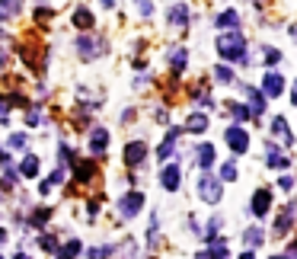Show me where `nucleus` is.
I'll list each match as a JSON object with an SVG mask.
<instances>
[{
    "mask_svg": "<svg viewBox=\"0 0 297 259\" xmlns=\"http://www.w3.org/2000/svg\"><path fill=\"white\" fill-rule=\"evenodd\" d=\"M218 51H221V58H227V61H243L246 58V42L240 39V35H221L218 39Z\"/></svg>",
    "mask_w": 297,
    "mask_h": 259,
    "instance_id": "1",
    "label": "nucleus"
},
{
    "mask_svg": "<svg viewBox=\"0 0 297 259\" xmlns=\"http://www.w3.org/2000/svg\"><path fill=\"white\" fill-rule=\"evenodd\" d=\"M262 90H265V96H281V90H284V80H281V74L268 70V74L262 77Z\"/></svg>",
    "mask_w": 297,
    "mask_h": 259,
    "instance_id": "2",
    "label": "nucleus"
},
{
    "mask_svg": "<svg viewBox=\"0 0 297 259\" xmlns=\"http://www.w3.org/2000/svg\"><path fill=\"white\" fill-rule=\"evenodd\" d=\"M141 208H144V195H141V192H131V195H125V198H122V215H125V218L138 215Z\"/></svg>",
    "mask_w": 297,
    "mask_h": 259,
    "instance_id": "3",
    "label": "nucleus"
},
{
    "mask_svg": "<svg viewBox=\"0 0 297 259\" xmlns=\"http://www.w3.org/2000/svg\"><path fill=\"white\" fill-rule=\"evenodd\" d=\"M201 198H205V202H221V183L205 176V179H201Z\"/></svg>",
    "mask_w": 297,
    "mask_h": 259,
    "instance_id": "4",
    "label": "nucleus"
},
{
    "mask_svg": "<svg viewBox=\"0 0 297 259\" xmlns=\"http://www.w3.org/2000/svg\"><path fill=\"white\" fill-rule=\"evenodd\" d=\"M227 141H230V147H233V154H243L246 144H249V138L243 128H227Z\"/></svg>",
    "mask_w": 297,
    "mask_h": 259,
    "instance_id": "5",
    "label": "nucleus"
},
{
    "mask_svg": "<svg viewBox=\"0 0 297 259\" xmlns=\"http://www.w3.org/2000/svg\"><path fill=\"white\" fill-rule=\"evenodd\" d=\"M268 205H272V192H268V189H259L256 198H253V215H256V218H262L265 211H268Z\"/></svg>",
    "mask_w": 297,
    "mask_h": 259,
    "instance_id": "6",
    "label": "nucleus"
},
{
    "mask_svg": "<svg viewBox=\"0 0 297 259\" xmlns=\"http://www.w3.org/2000/svg\"><path fill=\"white\" fill-rule=\"evenodd\" d=\"M160 183H163L166 192H176V189H179V167H166L163 176H160Z\"/></svg>",
    "mask_w": 297,
    "mask_h": 259,
    "instance_id": "7",
    "label": "nucleus"
},
{
    "mask_svg": "<svg viewBox=\"0 0 297 259\" xmlns=\"http://www.w3.org/2000/svg\"><path fill=\"white\" fill-rule=\"evenodd\" d=\"M74 173H77L80 183H90L93 176H96V163H93V160H80L77 167H74Z\"/></svg>",
    "mask_w": 297,
    "mask_h": 259,
    "instance_id": "8",
    "label": "nucleus"
},
{
    "mask_svg": "<svg viewBox=\"0 0 297 259\" xmlns=\"http://www.w3.org/2000/svg\"><path fill=\"white\" fill-rule=\"evenodd\" d=\"M105 144H109V132H105V128H96V132H93V141H90L93 154H105Z\"/></svg>",
    "mask_w": 297,
    "mask_h": 259,
    "instance_id": "9",
    "label": "nucleus"
},
{
    "mask_svg": "<svg viewBox=\"0 0 297 259\" xmlns=\"http://www.w3.org/2000/svg\"><path fill=\"white\" fill-rule=\"evenodd\" d=\"M125 160H128V163H141V160H144V144H141V141L128 144V150H125Z\"/></svg>",
    "mask_w": 297,
    "mask_h": 259,
    "instance_id": "10",
    "label": "nucleus"
},
{
    "mask_svg": "<svg viewBox=\"0 0 297 259\" xmlns=\"http://www.w3.org/2000/svg\"><path fill=\"white\" fill-rule=\"evenodd\" d=\"M185 128H188V132H205V128H208V119H205V115H201V112H195V115H188V122H185Z\"/></svg>",
    "mask_w": 297,
    "mask_h": 259,
    "instance_id": "11",
    "label": "nucleus"
},
{
    "mask_svg": "<svg viewBox=\"0 0 297 259\" xmlns=\"http://www.w3.org/2000/svg\"><path fill=\"white\" fill-rule=\"evenodd\" d=\"M170 22H173V26H185V22H188V10L179 4V7H173L170 10Z\"/></svg>",
    "mask_w": 297,
    "mask_h": 259,
    "instance_id": "12",
    "label": "nucleus"
},
{
    "mask_svg": "<svg viewBox=\"0 0 297 259\" xmlns=\"http://www.w3.org/2000/svg\"><path fill=\"white\" fill-rule=\"evenodd\" d=\"M198 163H201V170H211V163H214V147H211V144H201Z\"/></svg>",
    "mask_w": 297,
    "mask_h": 259,
    "instance_id": "13",
    "label": "nucleus"
},
{
    "mask_svg": "<svg viewBox=\"0 0 297 259\" xmlns=\"http://www.w3.org/2000/svg\"><path fill=\"white\" fill-rule=\"evenodd\" d=\"M22 176H26V179H35V176H39V157L22 160Z\"/></svg>",
    "mask_w": 297,
    "mask_h": 259,
    "instance_id": "14",
    "label": "nucleus"
},
{
    "mask_svg": "<svg viewBox=\"0 0 297 259\" xmlns=\"http://www.w3.org/2000/svg\"><path fill=\"white\" fill-rule=\"evenodd\" d=\"M74 22H77L80 29H90V26H93V13H90V10H77V13H74Z\"/></svg>",
    "mask_w": 297,
    "mask_h": 259,
    "instance_id": "15",
    "label": "nucleus"
},
{
    "mask_svg": "<svg viewBox=\"0 0 297 259\" xmlns=\"http://www.w3.org/2000/svg\"><path fill=\"white\" fill-rule=\"evenodd\" d=\"M19 10V4L16 0H0V19H7V16H13Z\"/></svg>",
    "mask_w": 297,
    "mask_h": 259,
    "instance_id": "16",
    "label": "nucleus"
},
{
    "mask_svg": "<svg viewBox=\"0 0 297 259\" xmlns=\"http://www.w3.org/2000/svg\"><path fill=\"white\" fill-rule=\"evenodd\" d=\"M205 259H227V246H224V243H211V250L205 253Z\"/></svg>",
    "mask_w": 297,
    "mask_h": 259,
    "instance_id": "17",
    "label": "nucleus"
},
{
    "mask_svg": "<svg viewBox=\"0 0 297 259\" xmlns=\"http://www.w3.org/2000/svg\"><path fill=\"white\" fill-rule=\"evenodd\" d=\"M77 253H80V243H77V240H70L64 250H61V256H58V259H74Z\"/></svg>",
    "mask_w": 297,
    "mask_h": 259,
    "instance_id": "18",
    "label": "nucleus"
},
{
    "mask_svg": "<svg viewBox=\"0 0 297 259\" xmlns=\"http://www.w3.org/2000/svg\"><path fill=\"white\" fill-rule=\"evenodd\" d=\"M265 237H262V230H259V227H253V230H246V243L249 246H259V243H262Z\"/></svg>",
    "mask_w": 297,
    "mask_h": 259,
    "instance_id": "19",
    "label": "nucleus"
},
{
    "mask_svg": "<svg viewBox=\"0 0 297 259\" xmlns=\"http://www.w3.org/2000/svg\"><path fill=\"white\" fill-rule=\"evenodd\" d=\"M173 67H176V74H179V70H185V51H182V48L173 51Z\"/></svg>",
    "mask_w": 297,
    "mask_h": 259,
    "instance_id": "20",
    "label": "nucleus"
},
{
    "mask_svg": "<svg viewBox=\"0 0 297 259\" xmlns=\"http://www.w3.org/2000/svg\"><path fill=\"white\" fill-rule=\"evenodd\" d=\"M214 77L221 80V84H230V80H233V74H230V67H224V64H221V67H214Z\"/></svg>",
    "mask_w": 297,
    "mask_h": 259,
    "instance_id": "21",
    "label": "nucleus"
},
{
    "mask_svg": "<svg viewBox=\"0 0 297 259\" xmlns=\"http://www.w3.org/2000/svg\"><path fill=\"white\" fill-rule=\"evenodd\" d=\"M236 19H240V16H236L233 10H227V13H221V19H218V26H236Z\"/></svg>",
    "mask_w": 297,
    "mask_h": 259,
    "instance_id": "22",
    "label": "nucleus"
},
{
    "mask_svg": "<svg viewBox=\"0 0 297 259\" xmlns=\"http://www.w3.org/2000/svg\"><path fill=\"white\" fill-rule=\"evenodd\" d=\"M288 227H291V215H288V211H284V215L278 218V224H275V230H278V234H284V230H288Z\"/></svg>",
    "mask_w": 297,
    "mask_h": 259,
    "instance_id": "23",
    "label": "nucleus"
},
{
    "mask_svg": "<svg viewBox=\"0 0 297 259\" xmlns=\"http://www.w3.org/2000/svg\"><path fill=\"white\" fill-rule=\"evenodd\" d=\"M26 125L32 128V125H42V112L39 109H29V115H26Z\"/></svg>",
    "mask_w": 297,
    "mask_h": 259,
    "instance_id": "24",
    "label": "nucleus"
},
{
    "mask_svg": "<svg viewBox=\"0 0 297 259\" xmlns=\"http://www.w3.org/2000/svg\"><path fill=\"white\" fill-rule=\"evenodd\" d=\"M221 176H224V179H227V183H230V179H236V163H227Z\"/></svg>",
    "mask_w": 297,
    "mask_h": 259,
    "instance_id": "25",
    "label": "nucleus"
},
{
    "mask_svg": "<svg viewBox=\"0 0 297 259\" xmlns=\"http://www.w3.org/2000/svg\"><path fill=\"white\" fill-rule=\"evenodd\" d=\"M233 115H236V119H240V122H243V119H249V112H246V106H236V102H233Z\"/></svg>",
    "mask_w": 297,
    "mask_h": 259,
    "instance_id": "26",
    "label": "nucleus"
},
{
    "mask_svg": "<svg viewBox=\"0 0 297 259\" xmlns=\"http://www.w3.org/2000/svg\"><path fill=\"white\" fill-rule=\"evenodd\" d=\"M42 246H45V250H48V253H55V246H58V240H55V237H42Z\"/></svg>",
    "mask_w": 297,
    "mask_h": 259,
    "instance_id": "27",
    "label": "nucleus"
},
{
    "mask_svg": "<svg viewBox=\"0 0 297 259\" xmlns=\"http://www.w3.org/2000/svg\"><path fill=\"white\" fill-rule=\"evenodd\" d=\"M278 58H281V51H275V48H268V51H265V61H268V64H275Z\"/></svg>",
    "mask_w": 297,
    "mask_h": 259,
    "instance_id": "28",
    "label": "nucleus"
},
{
    "mask_svg": "<svg viewBox=\"0 0 297 259\" xmlns=\"http://www.w3.org/2000/svg\"><path fill=\"white\" fill-rule=\"evenodd\" d=\"M10 144H13V147H26V138H22V135H13V138H10Z\"/></svg>",
    "mask_w": 297,
    "mask_h": 259,
    "instance_id": "29",
    "label": "nucleus"
},
{
    "mask_svg": "<svg viewBox=\"0 0 297 259\" xmlns=\"http://www.w3.org/2000/svg\"><path fill=\"white\" fill-rule=\"evenodd\" d=\"M102 7H115V0H102Z\"/></svg>",
    "mask_w": 297,
    "mask_h": 259,
    "instance_id": "30",
    "label": "nucleus"
},
{
    "mask_svg": "<svg viewBox=\"0 0 297 259\" xmlns=\"http://www.w3.org/2000/svg\"><path fill=\"white\" fill-rule=\"evenodd\" d=\"M13 259H29V256H26V253H16V256H13Z\"/></svg>",
    "mask_w": 297,
    "mask_h": 259,
    "instance_id": "31",
    "label": "nucleus"
},
{
    "mask_svg": "<svg viewBox=\"0 0 297 259\" xmlns=\"http://www.w3.org/2000/svg\"><path fill=\"white\" fill-rule=\"evenodd\" d=\"M291 99H294V106H297V84H294V96H291Z\"/></svg>",
    "mask_w": 297,
    "mask_h": 259,
    "instance_id": "32",
    "label": "nucleus"
},
{
    "mask_svg": "<svg viewBox=\"0 0 297 259\" xmlns=\"http://www.w3.org/2000/svg\"><path fill=\"white\" fill-rule=\"evenodd\" d=\"M240 259H253V253H243V256H240Z\"/></svg>",
    "mask_w": 297,
    "mask_h": 259,
    "instance_id": "33",
    "label": "nucleus"
}]
</instances>
